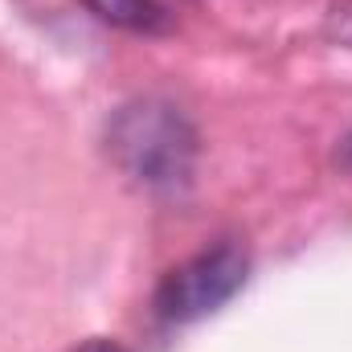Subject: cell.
<instances>
[{"label": "cell", "instance_id": "6da1fadb", "mask_svg": "<svg viewBox=\"0 0 352 352\" xmlns=\"http://www.w3.org/2000/svg\"><path fill=\"white\" fill-rule=\"evenodd\" d=\"M111 160L148 188H176L197 164V127L164 98H135L107 123Z\"/></svg>", "mask_w": 352, "mask_h": 352}, {"label": "cell", "instance_id": "7a4b0ae2", "mask_svg": "<svg viewBox=\"0 0 352 352\" xmlns=\"http://www.w3.org/2000/svg\"><path fill=\"white\" fill-rule=\"evenodd\" d=\"M250 274V258L242 246L221 242L213 250L192 254L188 263L173 266L160 287H156V316L164 324H188L201 320L209 311H217L221 303H230Z\"/></svg>", "mask_w": 352, "mask_h": 352}, {"label": "cell", "instance_id": "3957f363", "mask_svg": "<svg viewBox=\"0 0 352 352\" xmlns=\"http://www.w3.org/2000/svg\"><path fill=\"white\" fill-rule=\"evenodd\" d=\"M90 12L115 29L127 33H168L173 29V12L160 0H82Z\"/></svg>", "mask_w": 352, "mask_h": 352}, {"label": "cell", "instance_id": "277c9868", "mask_svg": "<svg viewBox=\"0 0 352 352\" xmlns=\"http://www.w3.org/2000/svg\"><path fill=\"white\" fill-rule=\"evenodd\" d=\"M336 164H340V173L352 176V131L340 140V148H336Z\"/></svg>", "mask_w": 352, "mask_h": 352}, {"label": "cell", "instance_id": "5b68a950", "mask_svg": "<svg viewBox=\"0 0 352 352\" xmlns=\"http://www.w3.org/2000/svg\"><path fill=\"white\" fill-rule=\"evenodd\" d=\"M78 352H127V349H123L119 340H102V336H98V340H87Z\"/></svg>", "mask_w": 352, "mask_h": 352}]
</instances>
